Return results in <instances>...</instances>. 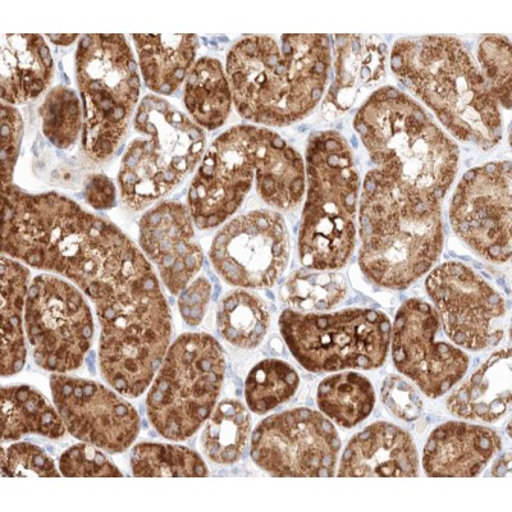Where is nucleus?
<instances>
[{"label": "nucleus", "instance_id": "36", "mask_svg": "<svg viewBox=\"0 0 512 512\" xmlns=\"http://www.w3.org/2000/svg\"><path fill=\"white\" fill-rule=\"evenodd\" d=\"M478 62L480 72L497 103L511 108V47L502 35H486L479 41Z\"/></svg>", "mask_w": 512, "mask_h": 512}, {"label": "nucleus", "instance_id": "12", "mask_svg": "<svg viewBox=\"0 0 512 512\" xmlns=\"http://www.w3.org/2000/svg\"><path fill=\"white\" fill-rule=\"evenodd\" d=\"M25 328L36 364L61 374L81 367L94 337L93 314L84 296L50 274L31 282Z\"/></svg>", "mask_w": 512, "mask_h": 512}, {"label": "nucleus", "instance_id": "19", "mask_svg": "<svg viewBox=\"0 0 512 512\" xmlns=\"http://www.w3.org/2000/svg\"><path fill=\"white\" fill-rule=\"evenodd\" d=\"M140 245L172 295L184 291L203 267L190 210L175 201L160 203L144 214Z\"/></svg>", "mask_w": 512, "mask_h": 512}, {"label": "nucleus", "instance_id": "8", "mask_svg": "<svg viewBox=\"0 0 512 512\" xmlns=\"http://www.w3.org/2000/svg\"><path fill=\"white\" fill-rule=\"evenodd\" d=\"M76 81L84 109L82 149L91 162H105L126 136L140 95L139 67L125 36H82Z\"/></svg>", "mask_w": 512, "mask_h": 512}, {"label": "nucleus", "instance_id": "27", "mask_svg": "<svg viewBox=\"0 0 512 512\" xmlns=\"http://www.w3.org/2000/svg\"><path fill=\"white\" fill-rule=\"evenodd\" d=\"M2 374L13 376L24 368L26 346L22 312L29 292L30 271L13 258L2 256Z\"/></svg>", "mask_w": 512, "mask_h": 512}, {"label": "nucleus", "instance_id": "15", "mask_svg": "<svg viewBox=\"0 0 512 512\" xmlns=\"http://www.w3.org/2000/svg\"><path fill=\"white\" fill-rule=\"evenodd\" d=\"M425 287L447 337L457 346L486 350L504 337V297L468 265L443 263L429 274Z\"/></svg>", "mask_w": 512, "mask_h": 512}, {"label": "nucleus", "instance_id": "42", "mask_svg": "<svg viewBox=\"0 0 512 512\" xmlns=\"http://www.w3.org/2000/svg\"><path fill=\"white\" fill-rule=\"evenodd\" d=\"M84 196L91 207L108 210L116 207L117 191L111 178L105 175H91L84 185Z\"/></svg>", "mask_w": 512, "mask_h": 512}, {"label": "nucleus", "instance_id": "32", "mask_svg": "<svg viewBox=\"0 0 512 512\" xmlns=\"http://www.w3.org/2000/svg\"><path fill=\"white\" fill-rule=\"evenodd\" d=\"M346 294L344 276L309 268L292 274L281 291L283 301L299 313L326 312L340 304Z\"/></svg>", "mask_w": 512, "mask_h": 512}, {"label": "nucleus", "instance_id": "6", "mask_svg": "<svg viewBox=\"0 0 512 512\" xmlns=\"http://www.w3.org/2000/svg\"><path fill=\"white\" fill-rule=\"evenodd\" d=\"M308 191L299 231L301 263L314 271L344 268L356 245L359 172L336 131L314 132L306 146Z\"/></svg>", "mask_w": 512, "mask_h": 512}, {"label": "nucleus", "instance_id": "14", "mask_svg": "<svg viewBox=\"0 0 512 512\" xmlns=\"http://www.w3.org/2000/svg\"><path fill=\"white\" fill-rule=\"evenodd\" d=\"M285 219L274 210H253L232 219L214 237L210 262L228 285L268 288L276 285L290 260Z\"/></svg>", "mask_w": 512, "mask_h": 512}, {"label": "nucleus", "instance_id": "17", "mask_svg": "<svg viewBox=\"0 0 512 512\" xmlns=\"http://www.w3.org/2000/svg\"><path fill=\"white\" fill-rule=\"evenodd\" d=\"M391 332L393 363L424 395H446L468 372V355L442 337L440 317L425 301H406Z\"/></svg>", "mask_w": 512, "mask_h": 512}, {"label": "nucleus", "instance_id": "30", "mask_svg": "<svg viewBox=\"0 0 512 512\" xmlns=\"http://www.w3.org/2000/svg\"><path fill=\"white\" fill-rule=\"evenodd\" d=\"M250 431L248 408L239 400H223L210 414L201 436V446L213 463L235 464L248 446Z\"/></svg>", "mask_w": 512, "mask_h": 512}, {"label": "nucleus", "instance_id": "21", "mask_svg": "<svg viewBox=\"0 0 512 512\" xmlns=\"http://www.w3.org/2000/svg\"><path fill=\"white\" fill-rule=\"evenodd\" d=\"M501 437L492 429L448 422L434 429L424 447L428 477H477L501 450Z\"/></svg>", "mask_w": 512, "mask_h": 512}, {"label": "nucleus", "instance_id": "23", "mask_svg": "<svg viewBox=\"0 0 512 512\" xmlns=\"http://www.w3.org/2000/svg\"><path fill=\"white\" fill-rule=\"evenodd\" d=\"M0 56L3 103L26 104L49 88L54 62L43 36L4 34Z\"/></svg>", "mask_w": 512, "mask_h": 512}, {"label": "nucleus", "instance_id": "28", "mask_svg": "<svg viewBox=\"0 0 512 512\" xmlns=\"http://www.w3.org/2000/svg\"><path fill=\"white\" fill-rule=\"evenodd\" d=\"M3 441H15L26 434L61 438L66 433L61 415L34 388L4 387L2 390Z\"/></svg>", "mask_w": 512, "mask_h": 512}, {"label": "nucleus", "instance_id": "11", "mask_svg": "<svg viewBox=\"0 0 512 512\" xmlns=\"http://www.w3.org/2000/svg\"><path fill=\"white\" fill-rule=\"evenodd\" d=\"M274 132L264 127L242 125L218 136L191 182L187 208L200 230L221 226L244 204L253 186L265 150Z\"/></svg>", "mask_w": 512, "mask_h": 512}, {"label": "nucleus", "instance_id": "43", "mask_svg": "<svg viewBox=\"0 0 512 512\" xmlns=\"http://www.w3.org/2000/svg\"><path fill=\"white\" fill-rule=\"evenodd\" d=\"M511 472V454L507 452L506 455L502 456L493 466L492 474L495 477H509Z\"/></svg>", "mask_w": 512, "mask_h": 512}, {"label": "nucleus", "instance_id": "26", "mask_svg": "<svg viewBox=\"0 0 512 512\" xmlns=\"http://www.w3.org/2000/svg\"><path fill=\"white\" fill-rule=\"evenodd\" d=\"M232 91L222 63L201 58L187 76L184 103L192 121L207 130H217L231 113Z\"/></svg>", "mask_w": 512, "mask_h": 512}, {"label": "nucleus", "instance_id": "33", "mask_svg": "<svg viewBox=\"0 0 512 512\" xmlns=\"http://www.w3.org/2000/svg\"><path fill=\"white\" fill-rule=\"evenodd\" d=\"M300 378L285 361L267 359L256 364L245 382V399L255 414H267L295 396Z\"/></svg>", "mask_w": 512, "mask_h": 512}, {"label": "nucleus", "instance_id": "24", "mask_svg": "<svg viewBox=\"0 0 512 512\" xmlns=\"http://www.w3.org/2000/svg\"><path fill=\"white\" fill-rule=\"evenodd\" d=\"M511 406L509 349L493 352L473 376L451 393L447 409L452 415L475 422L495 423Z\"/></svg>", "mask_w": 512, "mask_h": 512}, {"label": "nucleus", "instance_id": "1", "mask_svg": "<svg viewBox=\"0 0 512 512\" xmlns=\"http://www.w3.org/2000/svg\"><path fill=\"white\" fill-rule=\"evenodd\" d=\"M2 194L3 254L61 274L93 300L103 377L122 395L139 397L172 335L171 312L148 259L116 224L66 196L15 185Z\"/></svg>", "mask_w": 512, "mask_h": 512}, {"label": "nucleus", "instance_id": "35", "mask_svg": "<svg viewBox=\"0 0 512 512\" xmlns=\"http://www.w3.org/2000/svg\"><path fill=\"white\" fill-rule=\"evenodd\" d=\"M45 137L58 149H70L84 130V109L79 96L66 86H56L39 109Z\"/></svg>", "mask_w": 512, "mask_h": 512}, {"label": "nucleus", "instance_id": "38", "mask_svg": "<svg viewBox=\"0 0 512 512\" xmlns=\"http://www.w3.org/2000/svg\"><path fill=\"white\" fill-rule=\"evenodd\" d=\"M64 477H122L120 470L98 450L90 445L68 448L59 461Z\"/></svg>", "mask_w": 512, "mask_h": 512}, {"label": "nucleus", "instance_id": "2", "mask_svg": "<svg viewBox=\"0 0 512 512\" xmlns=\"http://www.w3.org/2000/svg\"><path fill=\"white\" fill-rule=\"evenodd\" d=\"M331 64L327 35L246 36L227 58L237 112L269 127L304 120L323 98Z\"/></svg>", "mask_w": 512, "mask_h": 512}, {"label": "nucleus", "instance_id": "13", "mask_svg": "<svg viewBox=\"0 0 512 512\" xmlns=\"http://www.w3.org/2000/svg\"><path fill=\"white\" fill-rule=\"evenodd\" d=\"M340 448L335 425L312 409L269 416L251 437L254 463L273 477H332Z\"/></svg>", "mask_w": 512, "mask_h": 512}, {"label": "nucleus", "instance_id": "22", "mask_svg": "<svg viewBox=\"0 0 512 512\" xmlns=\"http://www.w3.org/2000/svg\"><path fill=\"white\" fill-rule=\"evenodd\" d=\"M387 47L373 35H335V77L324 99L323 112L349 111L361 94L377 88L386 73Z\"/></svg>", "mask_w": 512, "mask_h": 512}, {"label": "nucleus", "instance_id": "20", "mask_svg": "<svg viewBox=\"0 0 512 512\" xmlns=\"http://www.w3.org/2000/svg\"><path fill=\"white\" fill-rule=\"evenodd\" d=\"M419 470L418 452L408 432L390 423H374L351 438L338 477L410 478Z\"/></svg>", "mask_w": 512, "mask_h": 512}, {"label": "nucleus", "instance_id": "5", "mask_svg": "<svg viewBox=\"0 0 512 512\" xmlns=\"http://www.w3.org/2000/svg\"><path fill=\"white\" fill-rule=\"evenodd\" d=\"M355 131L378 169L443 199L459 168V148L401 90L384 86L361 105Z\"/></svg>", "mask_w": 512, "mask_h": 512}, {"label": "nucleus", "instance_id": "44", "mask_svg": "<svg viewBox=\"0 0 512 512\" xmlns=\"http://www.w3.org/2000/svg\"><path fill=\"white\" fill-rule=\"evenodd\" d=\"M48 38L57 45H70L79 38V35H48Z\"/></svg>", "mask_w": 512, "mask_h": 512}, {"label": "nucleus", "instance_id": "41", "mask_svg": "<svg viewBox=\"0 0 512 512\" xmlns=\"http://www.w3.org/2000/svg\"><path fill=\"white\" fill-rule=\"evenodd\" d=\"M210 295H212V286L205 277L198 278L182 291L180 299H178V309H180L181 317L186 324L195 327L203 322Z\"/></svg>", "mask_w": 512, "mask_h": 512}, {"label": "nucleus", "instance_id": "9", "mask_svg": "<svg viewBox=\"0 0 512 512\" xmlns=\"http://www.w3.org/2000/svg\"><path fill=\"white\" fill-rule=\"evenodd\" d=\"M226 373L222 346L205 333H186L167 350L146 399L160 436L185 441L213 413Z\"/></svg>", "mask_w": 512, "mask_h": 512}, {"label": "nucleus", "instance_id": "3", "mask_svg": "<svg viewBox=\"0 0 512 512\" xmlns=\"http://www.w3.org/2000/svg\"><path fill=\"white\" fill-rule=\"evenodd\" d=\"M440 199L372 169L360 199L359 265L370 281L404 290L431 271L443 249Z\"/></svg>", "mask_w": 512, "mask_h": 512}, {"label": "nucleus", "instance_id": "18", "mask_svg": "<svg viewBox=\"0 0 512 512\" xmlns=\"http://www.w3.org/2000/svg\"><path fill=\"white\" fill-rule=\"evenodd\" d=\"M50 388L67 431L77 440L113 454L126 451L136 440L139 414L103 384L56 374Z\"/></svg>", "mask_w": 512, "mask_h": 512}, {"label": "nucleus", "instance_id": "34", "mask_svg": "<svg viewBox=\"0 0 512 512\" xmlns=\"http://www.w3.org/2000/svg\"><path fill=\"white\" fill-rule=\"evenodd\" d=\"M135 477H207L204 460L190 448L160 443H140L131 455Z\"/></svg>", "mask_w": 512, "mask_h": 512}, {"label": "nucleus", "instance_id": "16", "mask_svg": "<svg viewBox=\"0 0 512 512\" xmlns=\"http://www.w3.org/2000/svg\"><path fill=\"white\" fill-rule=\"evenodd\" d=\"M452 228L488 262L511 258V164L491 162L466 172L450 205Z\"/></svg>", "mask_w": 512, "mask_h": 512}, {"label": "nucleus", "instance_id": "29", "mask_svg": "<svg viewBox=\"0 0 512 512\" xmlns=\"http://www.w3.org/2000/svg\"><path fill=\"white\" fill-rule=\"evenodd\" d=\"M319 409L340 427H356L372 414L376 393L368 378L347 372L328 377L319 384Z\"/></svg>", "mask_w": 512, "mask_h": 512}, {"label": "nucleus", "instance_id": "31", "mask_svg": "<svg viewBox=\"0 0 512 512\" xmlns=\"http://www.w3.org/2000/svg\"><path fill=\"white\" fill-rule=\"evenodd\" d=\"M271 315L259 296L236 290L223 297L218 306L217 326L224 340L240 349L251 350L267 336Z\"/></svg>", "mask_w": 512, "mask_h": 512}, {"label": "nucleus", "instance_id": "39", "mask_svg": "<svg viewBox=\"0 0 512 512\" xmlns=\"http://www.w3.org/2000/svg\"><path fill=\"white\" fill-rule=\"evenodd\" d=\"M2 145H0V160H2V190L13 186V173L20 157L22 136H24V121L18 109L6 103L2 104Z\"/></svg>", "mask_w": 512, "mask_h": 512}, {"label": "nucleus", "instance_id": "10", "mask_svg": "<svg viewBox=\"0 0 512 512\" xmlns=\"http://www.w3.org/2000/svg\"><path fill=\"white\" fill-rule=\"evenodd\" d=\"M280 328L291 354L313 373L381 367L392 331L387 315L373 309L331 314L287 309L281 315Z\"/></svg>", "mask_w": 512, "mask_h": 512}, {"label": "nucleus", "instance_id": "37", "mask_svg": "<svg viewBox=\"0 0 512 512\" xmlns=\"http://www.w3.org/2000/svg\"><path fill=\"white\" fill-rule=\"evenodd\" d=\"M3 477H61L53 460L40 447L16 443L2 451Z\"/></svg>", "mask_w": 512, "mask_h": 512}, {"label": "nucleus", "instance_id": "25", "mask_svg": "<svg viewBox=\"0 0 512 512\" xmlns=\"http://www.w3.org/2000/svg\"><path fill=\"white\" fill-rule=\"evenodd\" d=\"M145 85L154 94L172 95L195 66V35H132Z\"/></svg>", "mask_w": 512, "mask_h": 512}, {"label": "nucleus", "instance_id": "7", "mask_svg": "<svg viewBox=\"0 0 512 512\" xmlns=\"http://www.w3.org/2000/svg\"><path fill=\"white\" fill-rule=\"evenodd\" d=\"M139 137L123 155L118 186L132 212L150 207L199 167L207 137L203 128L157 95L145 96L134 122Z\"/></svg>", "mask_w": 512, "mask_h": 512}, {"label": "nucleus", "instance_id": "4", "mask_svg": "<svg viewBox=\"0 0 512 512\" xmlns=\"http://www.w3.org/2000/svg\"><path fill=\"white\" fill-rule=\"evenodd\" d=\"M391 70L457 140L484 150L500 143L504 135L500 104L472 54L455 36L397 40Z\"/></svg>", "mask_w": 512, "mask_h": 512}, {"label": "nucleus", "instance_id": "40", "mask_svg": "<svg viewBox=\"0 0 512 512\" xmlns=\"http://www.w3.org/2000/svg\"><path fill=\"white\" fill-rule=\"evenodd\" d=\"M382 399L387 409L405 422H415L422 415V396L414 386L400 376L384 379Z\"/></svg>", "mask_w": 512, "mask_h": 512}]
</instances>
